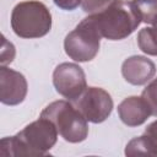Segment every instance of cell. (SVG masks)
<instances>
[{
  "label": "cell",
  "mask_w": 157,
  "mask_h": 157,
  "mask_svg": "<svg viewBox=\"0 0 157 157\" xmlns=\"http://www.w3.org/2000/svg\"><path fill=\"white\" fill-rule=\"evenodd\" d=\"M58 134L55 125L40 117L15 136L1 139L0 153L2 156H45L56 144Z\"/></svg>",
  "instance_id": "6da1fadb"
},
{
  "label": "cell",
  "mask_w": 157,
  "mask_h": 157,
  "mask_svg": "<svg viewBox=\"0 0 157 157\" xmlns=\"http://www.w3.org/2000/svg\"><path fill=\"white\" fill-rule=\"evenodd\" d=\"M103 38L120 40L129 37L142 22L132 1L114 0L104 10L91 15Z\"/></svg>",
  "instance_id": "7a4b0ae2"
},
{
  "label": "cell",
  "mask_w": 157,
  "mask_h": 157,
  "mask_svg": "<svg viewBox=\"0 0 157 157\" xmlns=\"http://www.w3.org/2000/svg\"><path fill=\"white\" fill-rule=\"evenodd\" d=\"M11 28L21 38H40L52 28V13L38 0L18 2L11 12Z\"/></svg>",
  "instance_id": "3957f363"
},
{
  "label": "cell",
  "mask_w": 157,
  "mask_h": 157,
  "mask_svg": "<svg viewBox=\"0 0 157 157\" xmlns=\"http://www.w3.org/2000/svg\"><path fill=\"white\" fill-rule=\"evenodd\" d=\"M40 117L49 119L67 142H82L88 135L87 120L70 101L61 99L50 103L42 110Z\"/></svg>",
  "instance_id": "277c9868"
},
{
  "label": "cell",
  "mask_w": 157,
  "mask_h": 157,
  "mask_svg": "<svg viewBox=\"0 0 157 157\" xmlns=\"http://www.w3.org/2000/svg\"><path fill=\"white\" fill-rule=\"evenodd\" d=\"M101 33L91 15L83 18L64 40V49L69 58L75 61L85 63L94 59L99 50Z\"/></svg>",
  "instance_id": "5b68a950"
},
{
  "label": "cell",
  "mask_w": 157,
  "mask_h": 157,
  "mask_svg": "<svg viewBox=\"0 0 157 157\" xmlns=\"http://www.w3.org/2000/svg\"><path fill=\"white\" fill-rule=\"evenodd\" d=\"M72 104L80 110L85 119L93 124L103 123L113 110L110 94L99 87H87Z\"/></svg>",
  "instance_id": "8992f818"
},
{
  "label": "cell",
  "mask_w": 157,
  "mask_h": 157,
  "mask_svg": "<svg viewBox=\"0 0 157 157\" xmlns=\"http://www.w3.org/2000/svg\"><path fill=\"white\" fill-rule=\"evenodd\" d=\"M53 85L59 94L72 102L87 88L86 75L81 66L74 63H61L53 72Z\"/></svg>",
  "instance_id": "52a82bcc"
},
{
  "label": "cell",
  "mask_w": 157,
  "mask_h": 157,
  "mask_svg": "<svg viewBox=\"0 0 157 157\" xmlns=\"http://www.w3.org/2000/svg\"><path fill=\"white\" fill-rule=\"evenodd\" d=\"M26 77L12 69L1 65L0 67V101L6 105L22 103L27 94Z\"/></svg>",
  "instance_id": "ba28073f"
},
{
  "label": "cell",
  "mask_w": 157,
  "mask_h": 157,
  "mask_svg": "<svg viewBox=\"0 0 157 157\" xmlns=\"http://www.w3.org/2000/svg\"><path fill=\"white\" fill-rule=\"evenodd\" d=\"M121 74L125 81L134 86L147 83L156 74V65L151 59L142 55H132L124 60Z\"/></svg>",
  "instance_id": "9c48e42d"
},
{
  "label": "cell",
  "mask_w": 157,
  "mask_h": 157,
  "mask_svg": "<svg viewBox=\"0 0 157 157\" xmlns=\"http://www.w3.org/2000/svg\"><path fill=\"white\" fill-rule=\"evenodd\" d=\"M118 114L120 120L131 128L142 125L152 115L148 104L142 97L137 96H131L121 101L118 105Z\"/></svg>",
  "instance_id": "30bf717a"
},
{
  "label": "cell",
  "mask_w": 157,
  "mask_h": 157,
  "mask_svg": "<svg viewBox=\"0 0 157 157\" xmlns=\"http://www.w3.org/2000/svg\"><path fill=\"white\" fill-rule=\"evenodd\" d=\"M139 48L147 55L157 56V31L153 27H145L137 34Z\"/></svg>",
  "instance_id": "8fae6325"
},
{
  "label": "cell",
  "mask_w": 157,
  "mask_h": 157,
  "mask_svg": "<svg viewBox=\"0 0 157 157\" xmlns=\"http://www.w3.org/2000/svg\"><path fill=\"white\" fill-rule=\"evenodd\" d=\"M132 4L145 23H153L157 18V0H132Z\"/></svg>",
  "instance_id": "7c38bea8"
},
{
  "label": "cell",
  "mask_w": 157,
  "mask_h": 157,
  "mask_svg": "<svg viewBox=\"0 0 157 157\" xmlns=\"http://www.w3.org/2000/svg\"><path fill=\"white\" fill-rule=\"evenodd\" d=\"M147 148H148V153L151 157L157 156V120L152 121L146 129L145 132L142 135Z\"/></svg>",
  "instance_id": "4fadbf2b"
},
{
  "label": "cell",
  "mask_w": 157,
  "mask_h": 157,
  "mask_svg": "<svg viewBox=\"0 0 157 157\" xmlns=\"http://www.w3.org/2000/svg\"><path fill=\"white\" fill-rule=\"evenodd\" d=\"M141 97L148 104L151 109V114L157 117V78L147 85V87L142 91Z\"/></svg>",
  "instance_id": "5bb4252c"
},
{
  "label": "cell",
  "mask_w": 157,
  "mask_h": 157,
  "mask_svg": "<svg viewBox=\"0 0 157 157\" xmlns=\"http://www.w3.org/2000/svg\"><path fill=\"white\" fill-rule=\"evenodd\" d=\"M114 0H82V9L88 15H94L104 10Z\"/></svg>",
  "instance_id": "9a60e30c"
},
{
  "label": "cell",
  "mask_w": 157,
  "mask_h": 157,
  "mask_svg": "<svg viewBox=\"0 0 157 157\" xmlns=\"http://www.w3.org/2000/svg\"><path fill=\"white\" fill-rule=\"evenodd\" d=\"M15 56V47L12 43L7 42L5 37H2V49H1V65L10 64Z\"/></svg>",
  "instance_id": "2e32d148"
},
{
  "label": "cell",
  "mask_w": 157,
  "mask_h": 157,
  "mask_svg": "<svg viewBox=\"0 0 157 157\" xmlns=\"http://www.w3.org/2000/svg\"><path fill=\"white\" fill-rule=\"evenodd\" d=\"M54 4L66 11H72L76 7H78V5L82 2V0H53Z\"/></svg>",
  "instance_id": "e0dca14e"
},
{
  "label": "cell",
  "mask_w": 157,
  "mask_h": 157,
  "mask_svg": "<svg viewBox=\"0 0 157 157\" xmlns=\"http://www.w3.org/2000/svg\"><path fill=\"white\" fill-rule=\"evenodd\" d=\"M152 25H153V28H155V29L157 31V18H156V21H155V22H153Z\"/></svg>",
  "instance_id": "ac0fdd59"
}]
</instances>
